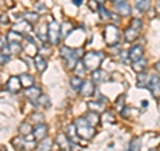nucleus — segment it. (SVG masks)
Here are the masks:
<instances>
[{
	"instance_id": "f257e3e1",
	"label": "nucleus",
	"mask_w": 160,
	"mask_h": 151,
	"mask_svg": "<svg viewBox=\"0 0 160 151\" xmlns=\"http://www.w3.org/2000/svg\"><path fill=\"white\" fill-rule=\"evenodd\" d=\"M60 56H62L67 63L69 70H73L79 59L84 56L82 48H71V47H62L60 48Z\"/></svg>"
},
{
	"instance_id": "f03ea898",
	"label": "nucleus",
	"mask_w": 160,
	"mask_h": 151,
	"mask_svg": "<svg viewBox=\"0 0 160 151\" xmlns=\"http://www.w3.org/2000/svg\"><path fill=\"white\" fill-rule=\"evenodd\" d=\"M104 58H106V55L102 51H89L84 54L83 63L86 66L87 71H95V70H99Z\"/></svg>"
},
{
	"instance_id": "7ed1b4c3",
	"label": "nucleus",
	"mask_w": 160,
	"mask_h": 151,
	"mask_svg": "<svg viewBox=\"0 0 160 151\" xmlns=\"http://www.w3.org/2000/svg\"><path fill=\"white\" fill-rule=\"evenodd\" d=\"M73 124H75V127H76V130H78L79 137L82 139L89 140V139H92L95 137V134H96V130H95V127L89 124L84 117L83 118H78L76 120H75Z\"/></svg>"
},
{
	"instance_id": "20e7f679",
	"label": "nucleus",
	"mask_w": 160,
	"mask_h": 151,
	"mask_svg": "<svg viewBox=\"0 0 160 151\" xmlns=\"http://www.w3.org/2000/svg\"><path fill=\"white\" fill-rule=\"evenodd\" d=\"M47 38L49 40V43L53 44V46L59 44L60 38H62V24H59V22L52 20L47 26Z\"/></svg>"
},
{
	"instance_id": "39448f33",
	"label": "nucleus",
	"mask_w": 160,
	"mask_h": 151,
	"mask_svg": "<svg viewBox=\"0 0 160 151\" xmlns=\"http://www.w3.org/2000/svg\"><path fill=\"white\" fill-rule=\"evenodd\" d=\"M104 42H106L108 46H116L119 43V39H120V31L116 26L113 24H108L104 28Z\"/></svg>"
},
{
	"instance_id": "423d86ee",
	"label": "nucleus",
	"mask_w": 160,
	"mask_h": 151,
	"mask_svg": "<svg viewBox=\"0 0 160 151\" xmlns=\"http://www.w3.org/2000/svg\"><path fill=\"white\" fill-rule=\"evenodd\" d=\"M147 88L151 91L152 96L155 99L160 100V76H159V75H152V76L149 78Z\"/></svg>"
},
{
	"instance_id": "0eeeda50",
	"label": "nucleus",
	"mask_w": 160,
	"mask_h": 151,
	"mask_svg": "<svg viewBox=\"0 0 160 151\" xmlns=\"http://www.w3.org/2000/svg\"><path fill=\"white\" fill-rule=\"evenodd\" d=\"M33 138L36 139V140H42L44 139L48 135V126L47 124H44V123H39L35 126V128H33Z\"/></svg>"
},
{
	"instance_id": "6e6552de",
	"label": "nucleus",
	"mask_w": 160,
	"mask_h": 151,
	"mask_svg": "<svg viewBox=\"0 0 160 151\" xmlns=\"http://www.w3.org/2000/svg\"><path fill=\"white\" fill-rule=\"evenodd\" d=\"M23 87V84L22 82H20V78L19 76H11L8 79V82H7V90L9 92H12V94H16L19 92L20 90H22Z\"/></svg>"
},
{
	"instance_id": "1a4fd4ad",
	"label": "nucleus",
	"mask_w": 160,
	"mask_h": 151,
	"mask_svg": "<svg viewBox=\"0 0 160 151\" xmlns=\"http://www.w3.org/2000/svg\"><path fill=\"white\" fill-rule=\"evenodd\" d=\"M12 29L19 32V34H29L32 31V26H31L29 22H27V20H20V22L13 24Z\"/></svg>"
},
{
	"instance_id": "9d476101",
	"label": "nucleus",
	"mask_w": 160,
	"mask_h": 151,
	"mask_svg": "<svg viewBox=\"0 0 160 151\" xmlns=\"http://www.w3.org/2000/svg\"><path fill=\"white\" fill-rule=\"evenodd\" d=\"M93 92H95V83L92 80H84L82 87H80V95L84 98H88L93 95Z\"/></svg>"
},
{
	"instance_id": "9b49d317",
	"label": "nucleus",
	"mask_w": 160,
	"mask_h": 151,
	"mask_svg": "<svg viewBox=\"0 0 160 151\" xmlns=\"http://www.w3.org/2000/svg\"><path fill=\"white\" fill-rule=\"evenodd\" d=\"M56 143H58V146H59V148L63 150V151H69V148H71V144H72V142L68 139V137H67V135L64 134V133L58 134Z\"/></svg>"
},
{
	"instance_id": "f8f14e48",
	"label": "nucleus",
	"mask_w": 160,
	"mask_h": 151,
	"mask_svg": "<svg viewBox=\"0 0 160 151\" xmlns=\"http://www.w3.org/2000/svg\"><path fill=\"white\" fill-rule=\"evenodd\" d=\"M26 96L31 100L32 103H35L42 96V88L38 87V86H32V87H29V88H26Z\"/></svg>"
},
{
	"instance_id": "ddd939ff",
	"label": "nucleus",
	"mask_w": 160,
	"mask_h": 151,
	"mask_svg": "<svg viewBox=\"0 0 160 151\" xmlns=\"http://www.w3.org/2000/svg\"><path fill=\"white\" fill-rule=\"evenodd\" d=\"M143 54H144V48L142 46H133L128 52V56L131 62H136V60L142 59L143 58Z\"/></svg>"
},
{
	"instance_id": "4468645a",
	"label": "nucleus",
	"mask_w": 160,
	"mask_h": 151,
	"mask_svg": "<svg viewBox=\"0 0 160 151\" xmlns=\"http://www.w3.org/2000/svg\"><path fill=\"white\" fill-rule=\"evenodd\" d=\"M140 29H136V28H133L129 26L126 31H124V39H126V42L127 43H132L135 42L138 38H139V35H140Z\"/></svg>"
},
{
	"instance_id": "2eb2a0df",
	"label": "nucleus",
	"mask_w": 160,
	"mask_h": 151,
	"mask_svg": "<svg viewBox=\"0 0 160 151\" xmlns=\"http://www.w3.org/2000/svg\"><path fill=\"white\" fill-rule=\"evenodd\" d=\"M66 135L68 137V139L71 140L72 143H79V134H78V130L75 127V124H68L67 128H66Z\"/></svg>"
},
{
	"instance_id": "dca6fc26",
	"label": "nucleus",
	"mask_w": 160,
	"mask_h": 151,
	"mask_svg": "<svg viewBox=\"0 0 160 151\" xmlns=\"http://www.w3.org/2000/svg\"><path fill=\"white\" fill-rule=\"evenodd\" d=\"M115 8H116V12L120 15V16H128V15L131 13V7H129V4L126 2V0L116 3Z\"/></svg>"
},
{
	"instance_id": "f3484780",
	"label": "nucleus",
	"mask_w": 160,
	"mask_h": 151,
	"mask_svg": "<svg viewBox=\"0 0 160 151\" xmlns=\"http://www.w3.org/2000/svg\"><path fill=\"white\" fill-rule=\"evenodd\" d=\"M108 79V75L106 74V71H103V70H95V71H92V82L93 83H103L106 82V80Z\"/></svg>"
},
{
	"instance_id": "a211bd4d",
	"label": "nucleus",
	"mask_w": 160,
	"mask_h": 151,
	"mask_svg": "<svg viewBox=\"0 0 160 151\" xmlns=\"http://www.w3.org/2000/svg\"><path fill=\"white\" fill-rule=\"evenodd\" d=\"M52 146H53V140H52L51 138L46 137L44 139L39 140L38 151H51V150H52Z\"/></svg>"
},
{
	"instance_id": "6ab92c4d",
	"label": "nucleus",
	"mask_w": 160,
	"mask_h": 151,
	"mask_svg": "<svg viewBox=\"0 0 160 151\" xmlns=\"http://www.w3.org/2000/svg\"><path fill=\"white\" fill-rule=\"evenodd\" d=\"M33 62H35V67H36L38 70V72H44L46 71V68H47V62H46V59H44L42 55H36L33 59Z\"/></svg>"
},
{
	"instance_id": "aec40b11",
	"label": "nucleus",
	"mask_w": 160,
	"mask_h": 151,
	"mask_svg": "<svg viewBox=\"0 0 160 151\" xmlns=\"http://www.w3.org/2000/svg\"><path fill=\"white\" fill-rule=\"evenodd\" d=\"M84 118H86L87 122L91 124V126H98L100 124V117H99V112H95V111H89L87 115H84Z\"/></svg>"
},
{
	"instance_id": "412c9836",
	"label": "nucleus",
	"mask_w": 160,
	"mask_h": 151,
	"mask_svg": "<svg viewBox=\"0 0 160 151\" xmlns=\"http://www.w3.org/2000/svg\"><path fill=\"white\" fill-rule=\"evenodd\" d=\"M146 67H147V60L143 59V58L136 60V62H132V70H133L135 72H138V74L144 72Z\"/></svg>"
},
{
	"instance_id": "4be33fe9",
	"label": "nucleus",
	"mask_w": 160,
	"mask_h": 151,
	"mask_svg": "<svg viewBox=\"0 0 160 151\" xmlns=\"http://www.w3.org/2000/svg\"><path fill=\"white\" fill-rule=\"evenodd\" d=\"M19 78H20V82H22L23 87H26V88L32 87L33 83H35L33 76H32V75H29V74H22Z\"/></svg>"
},
{
	"instance_id": "5701e85b",
	"label": "nucleus",
	"mask_w": 160,
	"mask_h": 151,
	"mask_svg": "<svg viewBox=\"0 0 160 151\" xmlns=\"http://www.w3.org/2000/svg\"><path fill=\"white\" fill-rule=\"evenodd\" d=\"M135 7L140 12H147L151 7V0H135Z\"/></svg>"
},
{
	"instance_id": "b1692460",
	"label": "nucleus",
	"mask_w": 160,
	"mask_h": 151,
	"mask_svg": "<svg viewBox=\"0 0 160 151\" xmlns=\"http://www.w3.org/2000/svg\"><path fill=\"white\" fill-rule=\"evenodd\" d=\"M6 39H7L8 43H20L23 40V36H22V34H19V32H16V31H13L12 29V31H9L7 34Z\"/></svg>"
},
{
	"instance_id": "393cba45",
	"label": "nucleus",
	"mask_w": 160,
	"mask_h": 151,
	"mask_svg": "<svg viewBox=\"0 0 160 151\" xmlns=\"http://www.w3.org/2000/svg\"><path fill=\"white\" fill-rule=\"evenodd\" d=\"M33 133V130H32V127H31V124L29 123H27V122H23L22 124L19 126V134L20 135H23V137H29Z\"/></svg>"
},
{
	"instance_id": "a878e982",
	"label": "nucleus",
	"mask_w": 160,
	"mask_h": 151,
	"mask_svg": "<svg viewBox=\"0 0 160 151\" xmlns=\"http://www.w3.org/2000/svg\"><path fill=\"white\" fill-rule=\"evenodd\" d=\"M22 44L20 43H8V46H7V52L8 55H12V54H20L22 52Z\"/></svg>"
},
{
	"instance_id": "bb28decb",
	"label": "nucleus",
	"mask_w": 160,
	"mask_h": 151,
	"mask_svg": "<svg viewBox=\"0 0 160 151\" xmlns=\"http://www.w3.org/2000/svg\"><path fill=\"white\" fill-rule=\"evenodd\" d=\"M69 84H71V87L73 90L80 91V87H82V84H83V79L80 76H78V75H75V76H72L71 79H69Z\"/></svg>"
},
{
	"instance_id": "cd10ccee",
	"label": "nucleus",
	"mask_w": 160,
	"mask_h": 151,
	"mask_svg": "<svg viewBox=\"0 0 160 151\" xmlns=\"http://www.w3.org/2000/svg\"><path fill=\"white\" fill-rule=\"evenodd\" d=\"M148 80H149V78H148V75H147L146 72H140V74L138 75V82H136L138 87H146V88H147Z\"/></svg>"
},
{
	"instance_id": "c85d7f7f",
	"label": "nucleus",
	"mask_w": 160,
	"mask_h": 151,
	"mask_svg": "<svg viewBox=\"0 0 160 151\" xmlns=\"http://www.w3.org/2000/svg\"><path fill=\"white\" fill-rule=\"evenodd\" d=\"M23 18H24V20H27V22L33 24V23H38V20H39L40 16H39L38 12H24Z\"/></svg>"
},
{
	"instance_id": "c756f323",
	"label": "nucleus",
	"mask_w": 160,
	"mask_h": 151,
	"mask_svg": "<svg viewBox=\"0 0 160 151\" xmlns=\"http://www.w3.org/2000/svg\"><path fill=\"white\" fill-rule=\"evenodd\" d=\"M73 71H75V75H78V76H83V75L86 74L87 68H86V66H84L83 60H79V62L76 63V66H75Z\"/></svg>"
},
{
	"instance_id": "7c9ffc66",
	"label": "nucleus",
	"mask_w": 160,
	"mask_h": 151,
	"mask_svg": "<svg viewBox=\"0 0 160 151\" xmlns=\"http://www.w3.org/2000/svg\"><path fill=\"white\" fill-rule=\"evenodd\" d=\"M33 104H39V106H42L43 108H48L49 106H51V100H49V98L47 96V95H43L42 94V96H40Z\"/></svg>"
},
{
	"instance_id": "2f4dec72",
	"label": "nucleus",
	"mask_w": 160,
	"mask_h": 151,
	"mask_svg": "<svg viewBox=\"0 0 160 151\" xmlns=\"http://www.w3.org/2000/svg\"><path fill=\"white\" fill-rule=\"evenodd\" d=\"M98 11H99V13H100V18L104 19V20L113 18V13H112V12H109L108 9H107L106 7H103V6H99V9H98Z\"/></svg>"
},
{
	"instance_id": "473e14b6",
	"label": "nucleus",
	"mask_w": 160,
	"mask_h": 151,
	"mask_svg": "<svg viewBox=\"0 0 160 151\" xmlns=\"http://www.w3.org/2000/svg\"><path fill=\"white\" fill-rule=\"evenodd\" d=\"M88 107L91 111H95V112H103L104 111V106L100 104L99 102H89Z\"/></svg>"
},
{
	"instance_id": "72a5a7b5",
	"label": "nucleus",
	"mask_w": 160,
	"mask_h": 151,
	"mask_svg": "<svg viewBox=\"0 0 160 151\" xmlns=\"http://www.w3.org/2000/svg\"><path fill=\"white\" fill-rule=\"evenodd\" d=\"M72 28H73V27H72V24L69 23V22L63 23V24H62V38L68 36V34H71Z\"/></svg>"
},
{
	"instance_id": "f704fd0d",
	"label": "nucleus",
	"mask_w": 160,
	"mask_h": 151,
	"mask_svg": "<svg viewBox=\"0 0 160 151\" xmlns=\"http://www.w3.org/2000/svg\"><path fill=\"white\" fill-rule=\"evenodd\" d=\"M12 144L16 147L18 150H24V146H27V140L26 139H22V138H13L12 140Z\"/></svg>"
},
{
	"instance_id": "c9c22d12",
	"label": "nucleus",
	"mask_w": 160,
	"mask_h": 151,
	"mask_svg": "<svg viewBox=\"0 0 160 151\" xmlns=\"http://www.w3.org/2000/svg\"><path fill=\"white\" fill-rule=\"evenodd\" d=\"M124 102H126V96H124V95H119L116 102H115V107H116L118 111H122L124 108Z\"/></svg>"
},
{
	"instance_id": "e433bc0d",
	"label": "nucleus",
	"mask_w": 160,
	"mask_h": 151,
	"mask_svg": "<svg viewBox=\"0 0 160 151\" xmlns=\"http://www.w3.org/2000/svg\"><path fill=\"white\" fill-rule=\"evenodd\" d=\"M43 119H44V117H43V114H40V112H35V114L31 115V120L35 122L36 124L43 123Z\"/></svg>"
},
{
	"instance_id": "4c0bfd02",
	"label": "nucleus",
	"mask_w": 160,
	"mask_h": 151,
	"mask_svg": "<svg viewBox=\"0 0 160 151\" xmlns=\"http://www.w3.org/2000/svg\"><path fill=\"white\" fill-rule=\"evenodd\" d=\"M140 147V140L138 138H135L131 140V144H129V150L128 151H139Z\"/></svg>"
},
{
	"instance_id": "58836bf2",
	"label": "nucleus",
	"mask_w": 160,
	"mask_h": 151,
	"mask_svg": "<svg viewBox=\"0 0 160 151\" xmlns=\"http://www.w3.org/2000/svg\"><path fill=\"white\" fill-rule=\"evenodd\" d=\"M142 20L140 19H132L131 20V27H133V28H136V29H142Z\"/></svg>"
},
{
	"instance_id": "ea45409f",
	"label": "nucleus",
	"mask_w": 160,
	"mask_h": 151,
	"mask_svg": "<svg viewBox=\"0 0 160 151\" xmlns=\"http://www.w3.org/2000/svg\"><path fill=\"white\" fill-rule=\"evenodd\" d=\"M103 118L106 122H109V123H115V119H113V115L111 112H104L103 115Z\"/></svg>"
},
{
	"instance_id": "a19ab883",
	"label": "nucleus",
	"mask_w": 160,
	"mask_h": 151,
	"mask_svg": "<svg viewBox=\"0 0 160 151\" xmlns=\"http://www.w3.org/2000/svg\"><path fill=\"white\" fill-rule=\"evenodd\" d=\"M35 8L38 9V13H42V12L47 11V8H46V6H44L43 3H36V4H35Z\"/></svg>"
},
{
	"instance_id": "79ce46f5",
	"label": "nucleus",
	"mask_w": 160,
	"mask_h": 151,
	"mask_svg": "<svg viewBox=\"0 0 160 151\" xmlns=\"http://www.w3.org/2000/svg\"><path fill=\"white\" fill-rule=\"evenodd\" d=\"M9 60V55L7 54H0V64H6Z\"/></svg>"
},
{
	"instance_id": "37998d69",
	"label": "nucleus",
	"mask_w": 160,
	"mask_h": 151,
	"mask_svg": "<svg viewBox=\"0 0 160 151\" xmlns=\"http://www.w3.org/2000/svg\"><path fill=\"white\" fill-rule=\"evenodd\" d=\"M8 16H7V13H2L0 15V24H8Z\"/></svg>"
},
{
	"instance_id": "c03bdc74",
	"label": "nucleus",
	"mask_w": 160,
	"mask_h": 151,
	"mask_svg": "<svg viewBox=\"0 0 160 151\" xmlns=\"http://www.w3.org/2000/svg\"><path fill=\"white\" fill-rule=\"evenodd\" d=\"M98 2H95V0H89V7H91L92 9H95V11H98L99 9V6H98Z\"/></svg>"
},
{
	"instance_id": "a18cd8bd",
	"label": "nucleus",
	"mask_w": 160,
	"mask_h": 151,
	"mask_svg": "<svg viewBox=\"0 0 160 151\" xmlns=\"http://www.w3.org/2000/svg\"><path fill=\"white\" fill-rule=\"evenodd\" d=\"M69 151H82V147H80L78 143H72V144H71V148H69Z\"/></svg>"
},
{
	"instance_id": "49530a36",
	"label": "nucleus",
	"mask_w": 160,
	"mask_h": 151,
	"mask_svg": "<svg viewBox=\"0 0 160 151\" xmlns=\"http://www.w3.org/2000/svg\"><path fill=\"white\" fill-rule=\"evenodd\" d=\"M6 42H7V39H0V49L6 48Z\"/></svg>"
},
{
	"instance_id": "de8ad7c7",
	"label": "nucleus",
	"mask_w": 160,
	"mask_h": 151,
	"mask_svg": "<svg viewBox=\"0 0 160 151\" xmlns=\"http://www.w3.org/2000/svg\"><path fill=\"white\" fill-rule=\"evenodd\" d=\"M73 4H75V6H82L83 0H73Z\"/></svg>"
},
{
	"instance_id": "09e8293b",
	"label": "nucleus",
	"mask_w": 160,
	"mask_h": 151,
	"mask_svg": "<svg viewBox=\"0 0 160 151\" xmlns=\"http://www.w3.org/2000/svg\"><path fill=\"white\" fill-rule=\"evenodd\" d=\"M155 70H156V72L160 74V62H158L156 64H155Z\"/></svg>"
},
{
	"instance_id": "8fccbe9b",
	"label": "nucleus",
	"mask_w": 160,
	"mask_h": 151,
	"mask_svg": "<svg viewBox=\"0 0 160 151\" xmlns=\"http://www.w3.org/2000/svg\"><path fill=\"white\" fill-rule=\"evenodd\" d=\"M156 9H158V13L160 15V0H158V3H156Z\"/></svg>"
},
{
	"instance_id": "3c124183",
	"label": "nucleus",
	"mask_w": 160,
	"mask_h": 151,
	"mask_svg": "<svg viewBox=\"0 0 160 151\" xmlns=\"http://www.w3.org/2000/svg\"><path fill=\"white\" fill-rule=\"evenodd\" d=\"M95 2H98V3H99V4H103V3H104V2H106V0H95Z\"/></svg>"
},
{
	"instance_id": "603ef678",
	"label": "nucleus",
	"mask_w": 160,
	"mask_h": 151,
	"mask_svg": "<svg viewBox=\"0 0 160 151\" xmlns=\"http://www.w3.org/2000/svg\"><path fill=\"white\" fill-rule=\"evenodd\" d=\"M112 2H113L115 4H116V3H119V2H124V0H112Z\"/></svg>"
},
{
	"instance_id": "864d4df0",
	"label": "nucleus",
	"mask_w": 160,
	"mask_h": 151,
	"mask_svg": "<svg viewBox=\"0 0 160 151\" xmlns=\"http://www.w3.org/2000/svg\"><path fill=\"white\" fill-rule=\"evenodd\" d=\"M148 151H159L158 148H151V150H148Z\"/></svg>"
}]
</instances>
